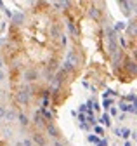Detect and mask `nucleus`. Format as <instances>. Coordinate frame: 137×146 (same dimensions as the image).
Returning <instances> with one entry per match:
<instances>
[{"label":"nucleus","mask_w":137,"mask_h":146,"mask_svg":"<svg viewBox=\"0 0 137 146\" xmlns=\"http://www.w3.org/2000/svg\"><path fill=\"white\" fill-rule=\"evenodd\" d=\"M108 52L109 54H115L118 52V45H116V31L108 28Z\"/></svg>","instance_id":"obj_1"},{"label":"nucleus","mask_w":137,"mask_h":146,"mask_svg":"<svg viewBox=\"0 0 137 146\" xmlns=\"http://www.w3.org/2000/svg\"><path fill=\"white\" fill-rule=\"evenodd\" d=\"M16 99H18L19 104H28V103H30V90H28L26 87L21 89L19 92H18V96H16Z\"/></svg>","instance_id":"obj_2"},{"label":"nucleus","mask_w":137,"mask_h":146,"mask_svg":"<svg viewBox=\"0 0 137 146\" xmlns=\"http://www.w3.org/2000/svg\"><path fill=\"white\" fill-rule=\"evenodd\" d=\"M66 61L70 63L73 68L78 66V56H76V52L75 50H68V56H66Z\"/></svg>","instance_id":"obj_3"},{"label":"nucleus","mask_w":137,"mask_h":146,"mask_svg":"<svg viewBox=\"0 0 137 146\" xmlns=\"http://www.w3.org/2000/svg\"><path fill=\"white\" fill-rule=\"evenodd\" d=\"M23 78H24L26 82H33V80L38 78V71H37V70H26L24 75H23Z\"/></svg>","instance_id":"obj_4"},{"label":"nucleus","mask_w":137,"mask_h":146,"mask_svg":"<svg viewBox=\"0 0 137 146\" xmlns=\"http://www.w3.org/2000/svg\"><path fill=\"white\" fill-rule=\"evenodd\" d=\"M127 33L128 36H137V21H130L127 25Z\"/></svg>","instance_id":"obj_5"},{"label":"nucleus","mask_w":137,"mask_h":146,"mask_svg":"<svg viewBox=\"0 0 137 146\" xmlns=\"http://www.w3.org/2000/svg\"><path fill=\"white\" fill-rule=\"evenodd\" d=\"M31 141L33 143H37V146H45L47 144V141H45V137H42L38 132H35V134H31Z\"/></svg>","instance_id":"obj_6"},{"label":"nucleus","mask_w":137,"mask_h":146,"mask_svg":"<svg viewBox=\"0 0 137 146\" xmlns=\"http://www.w3.org/2000/svg\"><path fill=\"white\" fill-rule=\"evenodd\" d=\"M18 111H16V110H12V108H9L7 110V115H5V120L7 122H16V120H18Z\"/></svg>","instance_id":"obj_7"},{"label":"nucleus","mask_w":137,"mask_h":146,"mask_svg":"<svg viewBox=\"0 0 137 146\" xmlns=\"http://www.w3.org/2000/svg\"><path fill=\"white\" fill-rule=\"evenodd\" d=\"M47 132L50 137H57L59 136V131H57V127L54 123H47Z\"/></svg>","instance_id":"obj_8"},{"label":"nucleus","mask_w":137,"mask_h":146,"mask_svg":"<svg viewBox=\"0 0 137 146\" xmlns=\"http://www.w3.org/2000/svg\"><path fill=\"white\" fill-rule=\"evenodd\" d=\"M18 122H19V125L23 127V129H24V127H28L30 125V118L24 115V113H19L18 115Z\"/></svg>","instance_id":"obj_9"},{"label":"nucleus","mask_w":137,"mask_h":146,"mask_svg":"<svg viewBox=\"0 0 137 146\" xmlns=\"http://www.w3.org/2000/svg\"><path fill=\"white\" fill-rule=\"evenodd\" d=\"M12 21H14L16 25H21V23L24 21V14H23V12H16L14 17H12Z\"/></svg>","instance_id":"obj_10"},{"label":"nucleus","mask_w":137,"mask_h":146,"mask_svg":"<svg viewBox=\"0 0 137 146\" xmlns=\"http://www.w3.org/2000/svg\"><path fill=\"white\" fill-rule=\"evenodd\" d=\"M127 70H128L130 73H134V75H137V63H134V61H127Z\"/></svg>","instance_id":"obj_11"},{"label":"nucleus","mask_w":137,"mask_h":146,"mask_svg":"<svg viewBox=\"0 0 137 146\" xmlns=\"http://www.w3.org/2000/svg\"><path fill=\"white\" fill-rule=\"evenodd\" d=\"M101 123H104L106 127H109V125H111V120H109V115H108V113H104V115L101 117Z\"/></svg>","instance_id":"obj_12"},{"label":"nucleus","mask_w":137,"mask_h":146,"mask_svg":"<svg viewBox=\"0 0 137 146\" xmlns=\"http://www.w3.org/2000/svg\"><path fill=\"white\" fill-rule=\"evenodd\" d=\"M33 122H35L37 125H42V123H43V118H42V115L35 111V115H33Z\"/></svg>","instance_id":"obj_13"},{"label":"nucleus","mask_w":137,"mask_h":146,"mask_svg":"<svg viewBox=\"0 0 137 146\" xmlns=\"http://www.w3.org/2000/svg\"><path fill=\"white\" fill-rule=\"evenodd\" d=\"M89 14H90V17H94V19H97V17H99V9H97V7H90Z\"/></svg>","instance_id":"obj_14"},{"label":"nucleus","mask_w":137,"mask_h":146,"mask_svg":"<svg viewBox=\"0 0 137 146\" xmlns=\"http://www.w3.org/2000/svg\"><path fill=\"white\" fill-rule=\"evenodd\" d=\"M120 59H122V50H118V52L115 54V56H113V64L116 66V64L120 63Z\"/></svg>","instance_id":"obj_15"},{"label":"nucleus","mask_w":137,"mask_h":146,"mask_svg":"<svg viewBox=\"0 0 137 146\" xmlns=\"http://www.w3.org/2000/svg\"><path fill=\"white\" fill-rule=\"evenodd\" d=\"M5 115H7V108L4 104H0V120H5Z\"/></svg>","instance_id":"obj_16"},{"label":"nucleus","mask_w":137,"mask_h":146,"mask_svg":"<svg viewBox=\"0 0 137 146\" xmlns=\"http://www.w3.org/2000/svg\"><path fill=\"white\" fill-rule=\"evenodd\" d=\"M23 144H24V146H33L31 137H24V139H23Z\"/></svg>","instance_id":"obj_17"},{"label":"nucleus","mask_w":137,"mask_h":146,"mask_svg":"<svg viewBox=\"0 0 137 146\" xmlns=\"http://www.w3.org/2000/svg\"><path fill=\"white\" fill-rule=\"evenodd\" d=\"M64 70H66V71H71V70H73V66H71L70 63H68V61H64V66H63V71H64Z\"/></svg>","instance_id":"obj_18"},{"label":"nucleus","mask_w":137,"mask_h":146,"mask_svg":"<svg viewBox=\"0 0 137 146\" xmlns=\"http://www.w3.org/2000/svg\"><path fill=\"white\" fill-rule=\"evenodd\" d=\"M123 28H127V26H125V23H116L115 31H120V30H123Z\"/></svg>","instance_id":"obj_19"},{"label":"nucleus","mask_w":137,"mask_h":146,"mask_svg":"<svg viewBox=\"0 0 137 146\" xmlns=\"http://www.w3.org/2000/svg\"><path fill=\"white\" fill-rule=\"evenodd\" d=\"M122 136L123 137H128L130 136V129H122Z\"/></svg>","instance_id":"obj_20"},{"label":"nucleus","mask_w":137,"mask_h":146,"mask_svg":"<svg viewBox=\"0 0 137 146\" xmlns=\"http://www.w3.org/2000/svg\"><path fill=\"white\" fill-rule=\"evenodd\" d=\"M68 28H70V31H71V33H76V30H75V26H73V23H71V21H68Z\"/></svg>","instance_id":"obj_21"},{"label":"nucleus","mask_w":137,"mask_h":146,"mask_svg":"<svg viewBox=\"0 0 137 146\" xmlns=\"http://www.w3.org/2000/svg\"><path fill=\"white\" fill-rule=\"evenodd\" d=\"M61 44H63V45L68 44V35H61Z\"/></svg>","instance_id":"obj_22"},{"label":"nucleus","mask_w":137,"mask_h":146,"mask_svg":"<svg viewBox=\"0 0 137 146\" xmlns=\"http://www.w3.org/2000/svg\"><path fill=\"white\" fill-rule=\"evenodd\" d=\"M4 134H5L7 137H12V131H11V129H4Z\"/></svg>","instance_id":"obj_23"},{"label":"nucleus","mask_w":137,"mask_h":146,"mask_svg":"<svg viewBox=\"0 0 137 146\" xmlns=\"http://www.w3.org/2000/svg\"><path fill=\"white\" fill-rule=\"evenodd\" d=\"M4 80H5V71L0 70V82H4Z\"/></svg>","instance_id":"obj_24"},{"label":"nucleus","mask_w":137,"mask_h":146,"mask_svg":"<svg viewBox=\"0 0 137 146\" xmlns=\"http://www.w3.org/2000/svg\"><path fill=\"white\" fill-rule=\"evenodd\" d=\"M96 132H97L99 136H102V134H104V131H102V127H96Z\"/></svg>","instance_id":"obj_25"},{"label":"nucleus","mask_w":137,"mask_h":146,"mask_svg":"<svg viewBox=\"0 0 137 146\" xmlns=\"http://www.w3.org/2000/svg\"><path fill=\"white\" fill-rule=\"evenodd\" d=\"M43 115L49 118V120H52V113H50V111H47V110H45V111H43Z\"/></svg>","instance_id":"obj_26"},{"label":"nucleus","mask_w":137,"mask_h":146,"mask_svg":"<svg viewBox=\"0 0 137 146\" xmlns=\"http://www.w3.org/2000/svg\"><path fill=\"white\" fill-rule=\"evenodd\" d=\"M89 141H90V143H97V141H99V139H97V137H96V136H89Z\"/></svg>","instance_id":"obj_27"},{"label":"nucleus","mask_w":137,"mask_h":146,"mask_svg":"<svg viewBox=\"0 0 137 146\" xmlns=\"http://www.w3.org/2000/svg\"><path fill=\"white\" fill-rule=\"evenodd\" d=\"M52 146H64V143H61V141H54Z\"/></svg>","instance_id":"obj_28"},{"label":"nucleus","mask_w":137,"mask_h":146,"mask_svg":"<svg viewBox=\"0 0 137 146\" xmlns=\"http://www.w3.org/2000/svg\"><path fill=\"white\" fill-rule=\"evenodd\" d=\"M97 146H108V143H106V141H101V143H99Z\"/></svg>","instance_id":"obj_29"},{"label":"nucleus","mask_w":137,"mask_h":146,"mask_svg":"<svg viewBox=\"0 0 137 146\" xmlns=\"http://www.w3.org/2000/svg\"><path fill=\"white\" fill-rule=\"evenodd\" d=\"M2 64H4V61H2V56H0V70H2Z\"/></svg>","instance_id":"obj_30"},{"label":"nucleus","mask_w":137,"mask_h":146,"mask_svg":"<svg viewBox=\"0 0 137 146\" xmlns=\"http://www.w3.org/2000/svg\"><path fill=\"white\" fill-rule=\"evenodd\" d=\"M125 146H132V143H128V141H127V143H125Z\"/></svg>","instance_id":"obj_31"},{"label":"nucleus","mask_w":137,"mask_h":146,"mask_svg":"<svg viewBox=\"0 0 137 146\" xmlns=\"http://www.w3.org/2000/svg\"><path fill=\"white\" fill-rule=\"evenodd\" d=\"M2 44H4V38H0V45H2Z\"/></svg>","instance_id":"obj_32"},{"label":"nucleus","mask_w":137,"mask_h":146,"mask_svg":"<svg viewBox=\"0 0 137 146\" xmlns=\"http://www.w3.org/2000/svg\"><path fill=\"white\" fill-rule=\"evenodd\" d=\"M0 7H2V9H4V4H2V2H0Z\"/></svg>","instance_id":"obj_33"}]
</instances>
